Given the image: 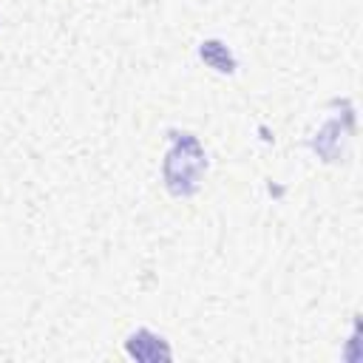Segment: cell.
Wrapping results in <instances>:
<instances>
[{"label": "cell", "instance_id": "cell-1", "mask_svg": "<svg viewBox=\"0 0 363 363\" xmlns=\"http://www.w3.org/2000/svg\"><path fill=\"white\" fill-rule=\"evenodd\" d=\"M201 60H204L207 65H213L216 71H224V74H230V71L235 68L233 54H230V51H227V45H221V43H218V54H213V51H210V45H207V43H201Z\"/></svg>", "mask_w": 363, "mask_h": 363}]
</instances>
